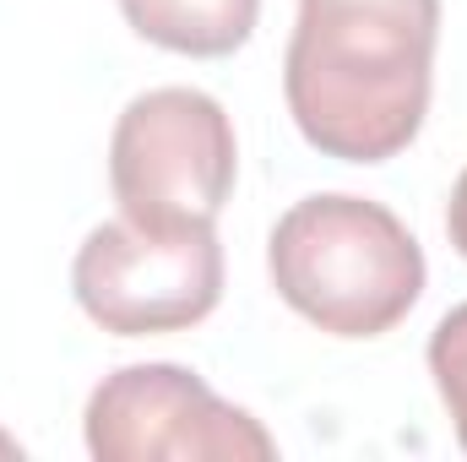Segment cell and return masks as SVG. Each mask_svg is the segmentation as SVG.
Listing matches in <instances>:
<instances>
[{"label": "cell", "instance_id": "cell-1", "mask_svg": "<svg viewBox=\"0 0 467 462\" xmlns=\"http://www.w3.org/2000/svg\"><path fill=\"white\" fill-rule=\"evenodd\" d=\"M441 0H299L283 93L299 136L343 163H386L424 131Z\"/></svg>", "mask_w": 467, "mask_h": 462}, {"label": "cell", "instance_id": "cell-2", "mask_svg": "<svg viewBox=\"0 0 467 462\" xmlns=\"http://www.w3.org/2000/svg\"><path fill=\"white\" fill-rule=\"evenodd\" d=\"M277 299L327 338H380L424 294V250L408 224L348 191L294 202L266 239Z\"/></svg>", "mask_w": 467, "mask_h": 462}, {"label": "cell", "instance_id": "cell-3", "mask_svg": "<svg viewBox=\"0 0 467 462\" xmlns=\"http://www.w3.org/2000/svg\"><path fill=\"white\" fill-rule=\"evenodd\" d=\"M239 174V142L223 104L202 88L136 93L109 136L119 218L141 229H213Z\"/></svg>", "mask_w": 467, "mask_h": 462}, {"label": "cell", "instance_id": "cell-4", "mask_svg": "<svg viewBox=\"0 0 467 462\" xmlns=\"http://www.w3.org/2000/svg\"><path fill=\"white\" fill-rule=\"evenodd\" d=\"M71 294L115 338L185 332L223 299V245L213 229H141L115 218L82 239Z\"/></svg>", "mask_w": 467, "mask_h": 462}, {"label": "cell", "instance_id": "cell-5", "mask_svg": "<svg viewBox=\"0 0 467 462\" xmlns=\"http://www.w3.org/2000/svg\"><path fill=\"white\" fill-rule=\"evenodd\" d=\"M99 462H272L266 425L218 397L185 364H125L104 375L82 414Z\"/></svg>", "mask_w": 467, "mask_h": 462}, {"label": "cell", "instance_id": "cell-6", "mask_svg": "<svg viewBox=\"0 0 467 462\" xmlns=\"http://www.w3.org/2000/svg\"><path fill=\"white\" fill-rule=\"evenodd\" d=\"M119 16L136 38L191 55V60H223L250 44L261 22V0H119Z\"/></svg>", "mask_w": 467, "mask_h": 462}, {"label": "cell", "instance_id": "cell-7", "mask_svg": "<svg viewBox=\"0 0 467 462\" xmlns=\"http://www.w3.org/2000/svg\"><path fill=\"white\" fill-rule=\"evenodd\" d=\"M430 375H435V392L451 414V436L467 452V305L446 310L441 327L430 332Z\"/></svg>", "mask_w": 467, "mask_h": 462}, {"label": "cell", "instance_id": "cell-8", "mask_svg": "<svg viewBox=\"0 0 467 462\" xmlns=\"http://www.w3.org/2000/svg\"><path fill=\"white\" fill-rule=\"evenodd\" d=\"M446 234H451L457 256L467 261V169L457 174V185H451V202H446Z\"/></svg>", "mask_w": 467, "mask_h": 462}, {"label": "cell", "instance_id": "cell-9", "mask_svg": "<svg viewBox=\"0 0 467 462\" xmlns=\"http://www.w3.org/2000/svg\"><path fill=\"white\" fill-rule=\"evenodd\" d=\"M0 457H22V446H16L11 436H0Z\"/></svg>", "mask_w": 467, "mask_h": 462}]
</instances>
